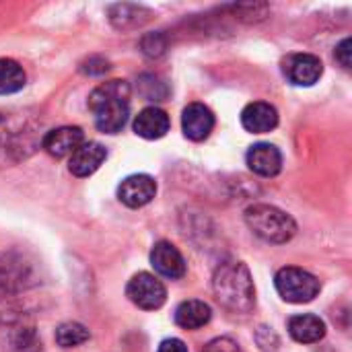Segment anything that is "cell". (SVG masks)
I'll return each mask as SVG.
<instances>
[{
	"label": "cell",
	"mask_w": 352,
	"mask_h": 352,
	"mask_svg": "<svg viewBox=\"0 0 352 352\" xmlns=\"http://www.w3.org/2000/svg\"><path fill=\"white\" fill-rule=\"evenodd\" d=\"M217 301L231 314H250L256 303V289L250 268L243 262H225L212 278Z\"/></svg>",
	"instance_id": "cell-1"
},
{
	"label": "cell",
	"mask_w": 352,
	"mask_h": 352,
	"mask_svg": "<svg viewBox=\"0 0 352 352\" xmlns=\"http://www.w3.org/2000/svg\"><path fill=\"white\" fill-rule=\"evenodd\" d=\"M89 107L95 113V126L105 134H118L130 116V87L124 80H109L99 85L91 97Z\"/></svg>",
	"instance_id": "cell-2"
},
{
	"label": "cell",
	"mask_w": 352,
	"mask_h": 352,
	"mask_svg": "<svg viewBox=\"0 0 352 352\" xmlns=\"http://www.w3.org/2000/svg\"><path fill=\"white\" fill-rule=\"evenodd\" d=\"M248 227L268 243H287L295 237L297 225L291 214L270 204H254L245 210Z\"/></svg>",
	"instance_id": "cell-3"
},
{
	"label": "cell",
	"mask_w": 352,
	"mask_h": 352,
	"mask_svg": "<svg viewBox=\"0 0 352 352\" xmlns=\"http://www.w3.org/2000/svg\"><path fill=\"white\" fill-rule=\"evenodd\" d=\"M278 295L289 303H309L320 293V280L303 268L287 266L274 278Z\"/></svg>",
	"instance_id": "cell-4"
},
{
	"label": "cell",
	"mask_w": 352,
	"mask_h": 352,
	"mask_svg": "<svg viewBox=\"0 0 352 352\" xmlns=\"http://www.w3.org/2000/svg\"><path fill=\"white\" fill-rule=\"evenodd\" d=\"M126 295L136 307L146 311L161 309L167 301V291L163 283L148 272H138L136 276H132L126 287Z\"/></svg>",
	"instance_id": "cell-5"
},
{
	"label": "cell",
	"mask_w": 352,
	"mask_h": 352,
	"mask_svg": "<svg viewBox=\"0 0 352 352\" xmlns=\"http://www.w3.org/2000/svg\"><path fill=\"white\" fill-rule=\"evenodd\" d=\"M285 76L299 87H311L324 74V64L314 54H291L283 62Z\"/></svg>",
	"instance_id": "cell-6"
},
{
	"label": "cell",
	"mask_w": 352,
	"mask_h": 352,
	"mask_svg": "<svg viewBox=\"0 0 352 352\" xmlns=\"http://www.w3.org/2000/svg\"><path fill=\"white\" fill-rule=\"evenodd\" d=\"M155 194H157V184L151 175H144V173L126 177L118 188V198L128 208L146 206L155 198Z\"/></svg>",
	"instance_id": "cell-7"
},
{
	"label": "cell",
	"mask_w": 352,
	"mask_h": 352,
	"mask_svg": "<svg viewBox=\"0 0 352 352\" xmlns=\"http://www.w3.org/2000/svg\"><path fill=\"white\" fill-rule=\"evenodd\" d=\"M151 264L161 276L171 278V280H177L186 274V260L179 254V250L169 241L155 243L151 252Z\"/></svg>",
	"instance_id": "cell-8"
},
{
	"label": "cell",
	"mask_w": 352,
	"mask_h": 352,
	"mask_svg": "<svg viewBox=\"0 0 352 352\" xmlns=\"http://www.w3.org/2000/svg\"><path fill=\"white\" fill-rule=\"evenodd\" d=\"M182 128L186 138L200 142L206 140L214 128V116L204 103H190L182 116Z\"/></svg>",
	"instance_id": "cell-9"
},
{
	"label": "cell",
	"mask_w": 352,
	"mask_h": 352,
	"mask_svg": "<svg viewBox=\"0 0 352 352\" xmlns=\"http://www.w3.org/2000/svg\"><path fill=\"white\" fill-rule=\"evenodd\" d=\"M82 142H85V134H82V130L78 126H62V128L50 130L43 136L41 144H43L47 155H52L56 159H62V157L72 155Z\"/></svg>",
	"instance_id": "cell-10"
},
{
	"label": "cell",
	"mask_w": 352,
	"mask_h": 352,
	"mask_svg": "<svg viewBox=\"0 0 352 352\" xmlns=\"http://www.w3.org/2000/svg\"><path fill=\"white\" fill-rule=\"evenodd\" d=\"M107 159V148L99 142H82L68 161V169L76 177H89L93 175L103 161Z\"/></svg>",
	"instance_id": "cell-11"
},
{
	"label": "cell",
	"mask_w": 352,
	"mask_h": 352,
	"mask_svg": "<svg viewBox=\"0 0 352 352\" xmlns=\"http://www.w3.org/2000/svg\"><path fill=\"white\" fill-rule=\"evenodd\" d=\"M245 161H248V167L254 173L262 175V177H274L283 169V155L270 142H258V144H254L248 151Z\"/></svg>",
	"instance_id": "cell-12"
},
{
	"label": "cell",
	"mask_w": 352,
	"mask_h": 352,
	"mask_svg": "<svg viewBox=\"0 0 352 352\" xmlns=\"http://www.w3.org/2000/svg\"><path fill=\"white\" fill-rule=\"evenodd\" d=\"M241 126L252 134H266L278 126V111L274 105L254 101L241 111Z\"/></svg>",
	"instance_id": "cell-13"
},
{
	"label": "cell",
	"mask_w": 352,
	"mask_h": 352,
	"mask_svg": "<svg viewBox=\"0 0 352 352\" xmlns=\"http://www.w3.org/2000/svg\"><path fill=\"white\" fill-rule=\"evenodd\" d=\"M169 126H171L169 116L159 107H146L134 120V132L146 140L163 138L169 132Z\"/></svg>",
	"instance_id": "cell-14"
},
{
	"label": "cell",
	"mask_w": 352,
	"mask_h": 352,
	"mask_svg": "<svg viewBox=\"0 0 352 352\" xmlns=\"http://www.w3.org/2000/svg\"><path fill=\"white\" fill-rule=\"evenodd\" d=\"M289 334L293 336V340H297L301 344H314L326 336V324H324V320H320L318 316H311V314L295 316L289 320Z\"/></svg>",
	"instance_id": "cell-15"
},
{
	"label": "cell",
	"mask_w": 352,
	"mask_h": 352,
	"mask_svg": "<svg viewBox=\"0 0 352 352\" xmlns=\"http://www.w3.org/2000/svg\"><path fill=\"white\" fill-rule=\"evenodd\" d=\"M212 318L210 307L204 301L192 299V301H184L177 309H175V324L184 330H198L204 328Z\"/></svg>",
	"instance_id": "cell-16"
},
{
	"label": "cell",
	"mask_w": 352,
	"mask_h": 352,
	"mask_svg": "<svg viewBox=\"0 0 352 352\" xmlns=\"http://www.w3.org/2000/svg\"><path fill=\"white\" fill-rule=\"evenodd\" d=\"M27 82L23 66L10 58H0V95L19 93Z\"/></svg>",
	"instance_id": "cell-17"
},
{
	"label": "cell",
	"mask_w": 352,
	"mask_h": 352,
	"mask_svg": "<svg viewBox=\"0 0 352 352\" xmlns=\"http://www.w3.org/2000/svg\"><path fill=\"white\" fill-rule=\"evenodd\" d=\"M87 340H89V330L82 324L68 322V324H62L56 330V342L62 349H74L78 344H85Z\"/></svg>",
	"instance_id": "cell-18"
},
{
	"label": "cell",
	"mask_w": 352,
	"mask_h": 352,
	"mask_svg": "<svg viewBox=\"0 0 352 352\" xmlns=\"http://www.w3.org/2000/svg\"><path fill=\"white\" fill-rule=\"evenodd\" d=\"M138 87H140V93H142L148 101H163V99L167 97V93H169V91H167V85H165L161 78L153 76V74L140 76Z\"/></svg>",
	"instance_id": "cell-19"
},
{
	"label": "cell",
	"mask_w": 352,
	"mask_h": 352,
	"mask_svg": "<svg viewBox=\"0 0 352 352\" xmlns=\"http://www.w3.org/2000/svg\"><path fill=\"white\" fill-rule=\"evenodd\" d=\"M202 352H243L239 349V344L235 342V340H231V338H214V340H210L206 346H204V351Z\"/></svg>",
	"instance_id": "cell-20"
},
{
	"label": "cell",
	"mask_w": 352,
	"mask_h": 352,
	"mask_svg": "<svg viewBox=\"0 0 352 352\" xmlns=\"http://www.w3.org/2000/svg\"><path fill=\"white\" fill-rule=\"evenodd\" d=\"M351 45L352 41L346 37L340 41V45L336 47V60L342 64V68H351Z\"/></svg>",
	"instance_id": "cell-21"
},
{
	"label": "cell",
	"mask_w": 352,
	"mask_h": 352,
	"mask_svg": "<svg viewBox=\"0 0 352 352\" xmlns=\"http://www.w3.org/2000/svg\"><path fill=\"white\" fill-rule=\"evenodd\" d=\"M157 352H188V346L182 340H177V338H169V340L161 342V346H159Z\"/></svg>",
	"instance_id": "cell-22"
}]
</instances>
